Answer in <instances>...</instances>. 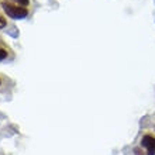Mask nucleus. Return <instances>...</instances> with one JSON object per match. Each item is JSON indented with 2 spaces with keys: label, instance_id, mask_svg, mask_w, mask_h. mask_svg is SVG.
Here are the masks:
<instances>
[{
  "label": "nucleus",
  "instance_id": "5",
  "mask_svg": "<svg viewBox=\"0 0 155 155\" xmlns=\"http://www.w3.org/2000/svg\"><path fill=\"white\" fill-rule=\"evenodd\" d=\"M6 24H7V23H6V18L0 14V28H4V27H6Z\"/></svg>",
  "mask_w": 155,
  "mask_h": 155
},
{
  "label": "nucleus",
  "instance_id": "7",
  "mask_svg": "<svg viewBox=\"0 0 155 155\" xmlns=\"http://www.w3.org/2000/svg\"><path fill=\"white\" fill-rule=\"evenodd\" d=\"M0 83H2V79H0Z\"/></svg>",
  "mask_w": 155,
  "mask_h": 155
},
{
  "label": "nucleus",
  "instance_id": "3",
  "mask_svg": "<svg viewBox=\"0 0 155 155\" xmlns=\"http://www.w3.org/2000/svg\"><path fill=\"white\" fill-rule=\"evenodd\" d=\"M7 49H4V48H2L0 47V61H3V59H6L7 58Z\"/></svg>",
  "mask_w": 155,
  "mask_h": 155
},
{
  "label": "nucleus",
  "instance_id": "4",
  "mask_svg": "<svg viewBox=\"0 0 155 155\" xmlns=\"http://www.w3.org/2000/svg\"><path fill=\"white\" fill-rule=\"evenodd\" d=\"M18 6H23V7H27L30 4V0H14Z\"/></svg>",
  "mask_w": 155,
  "mask_h": 155
},
{
  "label": "nucleus",
  "instance_id": "2",
  "mask_svg": "<svg viewBox=\"0 0 155 155\" xmlns=\"http://www.w3.org/2000/svg\"><path fill=\"white\" fill-rule=\"evenodd\" d=\"M141 147L145 148L147 155H155V135L145 134L141 138Z\"/></svg>",
  "mask_w": 155,
  "mask_h": 155
},
{
  "label": "nucleus",
  "instance_id": "6",
  "mask_svg": "<svg viewBox=\"0 0 155 155\" xmlns=\"http://www.w3.org/2000/svg\"><path fill=\"white\" fill-rule=\"evenodd\" d=\"M134 154L135 155H144V154H147V152H143V150H141V148H134Z\"/></svg>",
  "mask_w": 155,
  "mask_h": 155
},
{
  "label": "nucleus",
  "instance_id": "1",
  "mask_svg": "<svg viewBox=\"0 0 155 155\" xmlns=\"http://www.w3.org/2000/svg\"><path fill=\"white\" fill-rule=\"evenodd\" d=\"M3 10L4 13L7 14L8 17H12L14 20H20V18H24V17L28 16V8L23 7V6H18V4H13L10 2H3Z\"/></svg>",
  "mask_w": 155,
  "mask_h": 155
}]
</instances>
